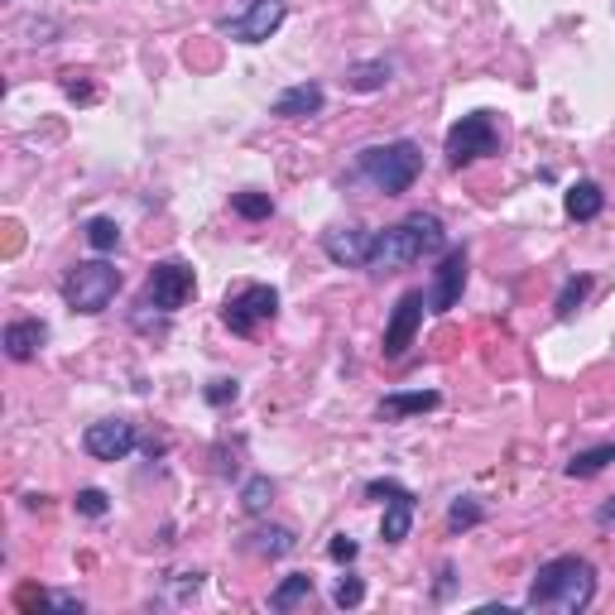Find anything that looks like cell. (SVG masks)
<instances>
[{
	"label": "cell",
	"instance_id": "484cf974",
	"mask_svg": "<svg viewBox=\"0 0 615 615\" xmlns=\"http://www.w3.org/2000/svg\"><path fill=\"white\" fill-rule=\"evenodd\" d=\"M332 601H337L342 611L361 606V601H366V581H361V577H342L337 587H332Z\"/></svg>",
	"mask_w": 615,
	"mask_h": 615
},
{
	"label": "cell",
	"instance_id": "4fadbf2b",
	"mask_svg": "<svg viewBox=\"0 0 615 615\" xmlns=\"http://www.w3.org/2000/svg\"><path fill=\"white\" fill-rule=\"evenodd\" d=\"M322 102H328V92H322L318 82H298V87H289V92H279L270 111L279 120H304V116H318Z\"/></svg>",
	"mask_w": 615,
	"mask_h": 615
},
{
	"label": "cell",
	"instance_id": "d6986e66",
	"mask_svg": "<svg viewBox=\"0 0 615 615\" xmlns=\"http://www.w3.org/2000/svg\"><path fill=\"white\" fill-rule=\"evenodd\" d=\"M385 82H389V63L385 59L351 63V68H346V87H351V92H380Z\"/></svg>",
	"mask_w": 615,
	"mask_h": 615
},
{
	"label": "cell",
	"instance_id": "277c9868",
	"mask_svg": "<svg viewBox=\"0 0 615 615\" xmlns=\"http://www.w3.org/2000/svg\"><path fill=\"white\" fill-rule=\"evenodd\" d=\"M116 294H120V270L106 260H82L68 270V279H63V304L73 312H87V318L106 312L116 304Z\"/></svg>",
	"mask_w": 615,
	"mask_h": 615
},
{
	"label": "cell",
	"instance_id": "44dd1931",
	"mask_svg": "<svg viewBox=\"0 0 615 615\" xmlns=\"http://www.w3.org/2000/svg\"><path fill=\"white\" fill-rule=\"evenodd\" d=\"M294 548H298L294 529H255L251 534V553H260V558H284V553H294Z\"/></svg>",
	"mask_w": 615,
	"mask_h": 615
},
{
	"label": "cell",
	"instance_id": "ba28073f",
	"mask_svg": "<svg viewBox=\"0 0 615 615\" xmlns=\"http://www.w3.org/2000/svg\"><path fill=\"white\" fill-rule=\"evenodd\" d=\"M284 15H289L284 0H245L241 15H227L217 29L221 35H231L236 43H265L279 25H284Z\"/></svg>",
	"mask_w": 615,
	"mask_h": 615
},
{
	"label": "cell",
	"instance_id": "8fae6325",
	"mask_svg": "<svg viewBox=\"0 0 615 615\" xmlns=\"http://www.w3.org/2000/svg\"><path fill=\"white\" fill-rule=\"evenodd\" d=\"M466 245H457V251H447L443 255V265H438V279H433V294H428V312H452L457 304H462V289H466Z\"/></svg>",
	"mask_w": 615,
	"mask_h": 615
},
{
	"label": "cell",
	"instance_id": "30bf717a",
	"mask_svg": "<svg viewBox=\"0 0 615 615\" xmlns=\"http://www.w3.org/2000/svg\"><path fill=\"white\" fill-rule=\"evenodd\" d=\"M136 443H140V433H136V423H126V419H102L82 433V447L97 462H120V457L136 452Z\"/></svg>",
	"mask_w": 615,
	"mask_h": 615
},
{
	"label": "cell",
	"instance_id": "603a6c76",
	"mask_svg": "<svg viewBox=\"0 0 615 615\" xmlns=\"http://www.w3.org/2000/svg\"><path fill=\"white\" fill-rule=\"evenodd\" d=\"M231 212L245 221H265L274 212V203H270V193H231Z\"/></svg>",
	"mask_w": 615,
	"mask_h": 615
},
{
	"label": "cell",
	"instance_id": "8992f818",
	"mask_svg": "<svg viewBox=\"0 0 615 615\" xmlns=\"http://www.w3.org/2000/svg\"><path fill=\"white\" fill-rule=\"evenodd\" d=\"M279 318V294L270 284H245L236 294H227V308H221V322H227L236 337H255L260 322Z\"/></svg>",
	"mask_w": 615,
	"mask_h": 615
},
{
	"label": "cell",
	"instance_id": "2e32d148",
	"mask_svg": "<svg viewBox=\"0 0 615 615\" xmlns=\"http://www.w3.org/2000/svg\"><path fill=\"white\" fill-rule=\"evenodd\" d=\"M563 207H567V217L573 221H591V217H601V207H606V193H601L591 178H581V183L567 188Z\"/></svg>",
	"mask_w": 615,
	"mask_h": 615
},
{
	"label": "cell",
	"instance_id": "ac0fdd59",
	"mask_svg": "<svg viewBox=\"0 0 615 615\" xmlns=\"http://www.w3.org/2000/svg\"><path fill=\"white\" fill-rule=\"evenodd\" d=\"M308 597H312V577H308V573H289V577L270 591V611H294V606H304Z\"/></svg>",
	"mask_w": 615,
	"mask_h": 615
},
{
	"label": "cell",
	"instance_id": "7a4b0ae2",
	"mask_svg": "<svg viewBox=\"0 0 615 615\" xmlns=\"http://www.w3.org/2000/svg\"><path fill=\"white\" fill-rule=\"evenodd\" d=\"M443 241H447L443 221L433 217V212H413L399 227L375 231L371 265H366V270H405V265H419L423 255H438Z\"/></svg>",
	"mask_w": 615,
	"mask_h": 615
},
{
	"label": "cell",
	"instance_id": "7c38bea8",
	"mask_svg": "<svg viewBox=\"0 0 615 615\" xmlns=\"http://www.w3.org/2000/svg\"><path fill=\"white\" fill-rule=\"evenodd\" d=\"M371 245H375V231H366V227L322 231V251H328V260L346 265V270H366V265H371Z\"/></svg>",
	"mask_w": 615,
	"mask_h": 615
},
{
	"label": "cell",
	"instance_id": "52a82bcc",
	"mask_svg": "<svg viewBox=\"0 0 615 615\" xmlns=\"http://www.w3.org/2000/svg\"><path fill=\"white\" fill-rule=\"evenodd\" d=\"M193 294H197L193 265H183V260H159V265L150 270V284H144V308L178 312Z\"/></svg>",
	"mask_w": 615,
	"mask_h": 615
},
{
	"label": "cell",
	"instance_id": "6da1fadb",
	"mask_svg": "<svg viewBox=\"0 0 615 615\" xmlns=\"http://www.w3.org/2000/svg\"><path fill=\"white\" fill-rule=\"evenodd\" d=\"M597 601V567L587 558H548V563L534 573L529 581V597L524 606L534 611H563V615H577Z\"/></svg>",
	"mask_w": 615,
	"mask_h": 615
},
{
	"label": "cell",
	"instance_id": "5bb4252c",
	"mask_svg": "<svg viewBox=\"0 0 615 615\" xmlns=\"http://www.w3.org/2000/svg\"><path fill=\"white\" fill-rule=\"evenodd\" d=\"M43 342H49V328H43L39 318H20L5 328V356L10 361H35Z\"/></svg>",
	"mask_w": 615,
	"mask_h": 615
},
{
	"label": "cell",
	"instance_id": "cb8c5ba5",
	"mask_svg": "<svg viewBox=\"0 0 615 615\" xmlns=\"http://www.w3.org/2000/svg\"><path fill=\"white\" fill-rule=\"evenodd\" d=\"M87 245H92V251H116V245H120V227H116V221H111V217H92V221H87Z\"/></svg>",
	"mask_w": 615,
	"mask_h": 615
},
{
	"label": "cell",
	"instance_id": "e0dca14e",
	"mask_svg": "<svg viewBox=\"0 0 615 615\" xmlns=\"http://www.w3.org/2000/svg\"><path fill=\"white\" fill-rule=\"evenodd\" d=\"M438 409V389H413V395H385L380 399V419H409V413Z\"/></svg>",
	"mask_w": 615,
	"mask_h": 615
},
{
	"label": "cell",
	"instance_id": "83f0119b",
	"mask_svg": "<svg viewBox=\"0 0 615 615\" xmlns=\"http://www.w3.org/2000/svg\"><path fill=\"white\" fill-rule=\"evenodd\" d=\"M203 395H207V405H212V409H227V405H236L241 385H236V380H212Z\"/></svg>",
	"mask_w": 615,
	"mask_h": 615
},
{
	"label": "cell",
	"instance_id": "ffe728a7",
	"mask_svg": "<svg viewBox=\"0 0 615 615\" xmlns=\"http://www.w3.org/2000/svg\"><path fill=\"white\" fill-rule=\"evenodd\" d=\"M615 462V443H601V447H587V452H577L573 462L563 466L573 481H581V476H597V472H606V466Z\"/></svg>",
	"mask_w": 615,
	"mask_h": 615
},
{
	"label": "cell",
	"instance_id": "9c48e42d",
	"mask_svg": "<svg viewBox=\"0 0 615 615\" xmlns=\"http://www.w3.org/2000/svg\"><path fill=\"white\" fill-rule=\"evenodd\" d=\"M423 308H428V298H423V289H409L405 298L395 304V312H389V328H385V361H399V356L413 346V332H419L423 322Z\"/></svg>",
	"mask_w": 615,
	"mask_h": 615
},
{
	"label": "cell",
	"instance_id": "9a60e30c",
	"mask_svg": "<svg viewBox=\"0 0 615 615\" xmlns=\"http://www.w3.org/2000/svg\"><path fill=\"white\" fill-rule=\"evenodd\" d=\"M409 529H413V496L405 486L395 490V496L385 500V520H380V539L385 543H405L409 539Z\"/></svg>",
	"mask_w": 615,
	"mask_h": 615
},
{
	"label": "cell",
	"instance_id": "f546056e",
	"mask_svg": "<svg viewBox=\"0 0 615 615\" xmlns=\"http://www.w3.org/2000/svg\"><path fill=\"white\" fill-rule=\"evenodd\" d=\"M328 553H332V563H356V553H361V548H356L351 534H337V539L328 543Z\"/></svg>",
	"mask_w": 615,
	"mask_h": 615
},
{
	"label": "cell",
	"instance_id": "d4e9b609",
	"mask_svg": "<svg viewBox=\"0 0 615 615\" xmlns=\"http://www.w3.org/2000/svg\"><path fill=\"white\" fill-rule=\"evenodd\" d=\"M591 294V279L587 274H577V279H567V284H563V294H558V318H573V312L581 308V298H587Z\"/></svg>",
	"mask_w": 615,
	"mask_h": 615
},
{
	"label": "cell",
	"instance_id": "3957f363",
	"mask_svg": "<svg viewBox=\"0 0 615 615\" xmlns=\"http://www.w3.org/2000/svg\"><path fill=\"white\" fill-rule=\"evenodd\" d=\"M356 174L371 188H380L385 197L409 193L413 178L423 174V150L413 140H395V144H371V150L356 154Z\"/></svg>",
	"mask_w": 615,
	"mask_h": 615
},
{
	"label": "cell",
	"instance_id": "4dcf8cb0",
	"mask_svg": "<svg viewBox=\"0 0 615 615\" xmlns=\"http://www.w3.org/2000/svg\"><path fill=\"white\" fill-rule=\"evenodd\" d=\"M597 524H606V529H611V524H615V496L606 500V505H601L597 510Z\"/></svg>",
	"mask_w": 615,
	"mask_h": 615
},
{
	"label": "cell",
	"instance_id": "7402d4cb",
	"mask_svg": "<svg viewBox=\"0 0 615 615\" xmlns=\"http://www.w3.org/2000/svg\"><path fill=\"white\" fill-rule=\"evenodd\" d=\"M270 500H274V481L270 476H251L241 486V510L245 514H265L270 510Z\"/></svg>",
	"mask_w": 615,
	"mask_h": 615
},
{
	"label": "cell",
	"instance_id": "5b68a950",
	"mask_svg": "<svg viewBox=\"0 0 615 615\" xmlns=\"http://www.w3.org/2000/svg\"><path fill=\"white\" fill-rule=\"evenodd\" d=\"M496 150H500V136H496L490 111H472V116H462L447 130V164H452V169H466V164L486 159V154H496Z\"/></svg>",
	"mask_w": 615,
	"mask_h": 615
},
{
	"label": "cell",
	"instance_id": "4316f807",
	"mask_svg": "<svg viewBox=\"0 0 615 615\" xmlns=\"http://www.w3.org/2000/svg\"><path fill=\"white\" fill-rule=\"evenodd\" d=\"M73 505H77V514H87V520H102V514L111 510V505H106V490H97V486L77 490V500H73Z\"/></svg>",
	"mask_w": 615,
	"mask_h": 615
},
{
	"label": "cell",
	"instance_id": "f1b7e54d",
	"mask_svg": "<svg viewBox=\"0 0 615 615\" xmlns=\"http://www.w3.org/2000/svg\"><path fill=\"white\" fill-rule=\"evenodd\" d=\"M447 520H452V529H472V524H481V505L472 496H462L452 510H447Z\"/></svg>",
	"mask_w": 615,
	"mask_h": 615
}]
</instances>
